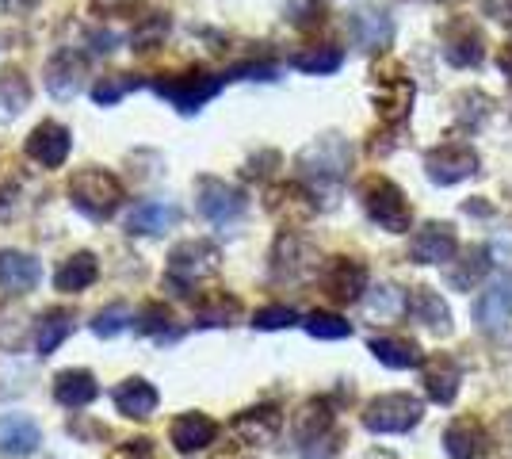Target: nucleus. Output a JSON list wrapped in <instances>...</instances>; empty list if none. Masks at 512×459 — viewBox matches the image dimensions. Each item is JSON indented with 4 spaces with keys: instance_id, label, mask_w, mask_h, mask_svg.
I'll return each mask as SVG.
<instances>
[{
    "instance_id": "nucleus-35",
    "label": "nucleus",
    "mask_w": 512,
    "mask_h": 459,
    "mask_svg": "<svg viewBox=\"0 0 512 459\" xmlns=\"http://www.w3.org/2000/svg\"><path fill=\"white\" fill-rule=\"evenodd\" d=\"M302 326H306L310 337H318V341H344V337L352 333V326L344 322L341 314H325V310H314Z\"/></svg>"
},
{
    "instance_id": "nucleus-16",
    "label": "nucleus",
    "mask_w": 512,
    "mask_h": 459,
    "mask_svg": "<svg viewBox=\"0 0 512 459\" xmlns=\"http://www.w3.org/2000/svg\"><path fill=\"white\" fill-rule=\"evenodd\" d=\"M329 425H333L329 402H325V398H310V402H302L299 406V414H295V421H291V433H295L302 452H314V444L325 440Z\"/></svg>"
},
{
    "instance_id": "nucleus-34",
    "label": "nucleus",
    "mask_w": 512,
    "mask_h": 459,
    "mask_svg": "<svg viewBox=\"0 0 512 459\" xmlns=\"http://www.w3.org/2000/svg\"><path fill=\"white\" fill-rule=\"evenodd\" d=\"M69 329H73V318L65 310H50L43 322H39V329H35V349L43 352V356H50L69 337Z\"/></svg>"
},
{
    "instance_id": "nucleus-33",
    "label": "nucleus",
    "mask_w": 512,
    "mask_h": 459,
    "mask_svg": "<svg viewBox=\"0 0 512 459\" xmlns=\"http://www.w3.org/2000/svg\"><path fill=\"white\" fill-rule=\"evenodd\" d=\"M31 104V85L20 69H4L0 73V111L4 115H20Z\"/></svg>"
},
{
    "instance_id": "nucleus-23",
    "label": "nucleus",
    "mask_w": 512,
    "mask_h": 459,
    "mask_svg": "<svg viewBox=\"0 0 512 459\" xmlns=\"http://www.w3.org/2000/svg\"><path fill=\"white\" fill-rule=\"evenodd\" d=\"M279 425H283V417H279L276 406H256V410L237 414L234 437L241 440V444H268V440L279 433Z\"/></svg>"
},
{
    "instance_id": "nucleus-42",
    "label": "nucleus",
    "mask_w": 512,
    "mask_h": 459,
    "mask_svg": "<svg viewBox=\"0 0 512 459\" xmlns=\"http://www.w3.org/2000/svg\"><path fill=\"white\" fill-rule=\"evenodd\" d=\"M276 66H237L230 69V77L226 81H276Z\"/></svg>"
},
{
    "instance_id": "nucleus-26",
    "label": "nucleus",
    "mask_w": 512,
    "mask_h": 459,
    "mask_svg": "<svg viewBox=\"0 0 512 459\" xmlns=\"http://www.w3.org/2000/svg\"><path fill=\"white\" fill-rule=\"evenodd\" d=\"M409 310H413V318H417L425 329H432V333H451V310L436 291L417 287L413 299H409Z\"/></svg>"
},
{
    "instance_id": "nucleus-31",
    "label": "nucleus",
    "mask_w": 512,
    "mask_h": 459,
    "mask_svg": "<svg viewBox=\"0 0 512 459\" xmlns=\"http://www.w3.org/2000/svg\"><path fill=\"white\" fill-rule=\"evenodd\" d=\"M291 66L302 73H314V77H325V73H337L344 66V54L337 46H306L291 58Z\"/></svg>"
},
{
    "instance_id": "nucleus-17",
    "label": "nucleus",
    "mask_w": 512,
    "mask_h": 459,
    "mask_svg": "<svg viewBox=\"0 0 512 459\" xmlns=\"http://www.w3.org/2000/svg\"><path fill=\"white\" fill-rule=\"evenodd\" d=\"M486 429L474 421V417H455L448 429H444V452L451 459H482L486 456Z\"/></svg>"
},
{
    "instance_id": "nucleus-4",
    "label": "nucleus",
    "mask_w": 512,
    "mask_h": 459,
    "mask_svg": "<svg viewBox=\"0 0 512 459\" xmlns=\"http://www.w3.org/2000/svg\"><path fill=\"white\" fill-rule=\"evenodd\" d=\"M425 173L432 184H440V188H451V184H463L467 176L478 173V153L470 142L463 138H448V142H440L436 150L425 153Z\"/></svg>"
},
{
    "instance_id": "nucleus-30",
    "label": "nucleus",
    "mask_w": 512,
    "mask_h": 459,
    "mask_svg": "<svg viewBox=\"0 0 512 459\" xmlns=\"http://www.w3.org/2000/svg\"><path fill=\"white\" fill-rule=\"evenodd\" d=\"M371 352H375V360H379V364L394 368V372L417 368V364L425 360L413 341H398V337H375V341H371Z\"/></svg>"
},
{
    "instance_id": "nucleus-27",
    "label": "nucleus",
    "mask_w": 512,
    "mask_h": 459,
    "mask_svg": "<svg viewBox=\"0 0 512 459\" xmlns=\"http://www.w3.org/2000/svg\"><path fill=\"white\" fill-rule=\"evenodd\" d=\"M486 272H490V253L474 245V249H463V253H459V261L448 264L444 276H448V284L455 287V291H470Z\"/></svg>"
},
{
    "instance_id": "nucleus-41",
    "label": "nucleus",
    "mask_w": 512,
    "mask_h": 459,
    "mask_svg": "<svg viewBox=\"0 0 512 459\" xmlns=\"http://www.w3.org/2000/svg\"><path fill=\"white\" fill-rule=\"evenodd\" d=\"M165 31H169V20H165V16H153L142 31H134V39H130V43H134V50H150Z\"/></svg>"
},
{
    "instance_id": "nucleus-32",
    "label": "nucleus",
    "mask_w": 512,
    "mask_h": 459,
    "mask_svg": "<svg viewBox=\"0 0 512 459\" xmlns=\"http://www.w3.org/2000/svg\"><path fill=\"white\" fill-rule=\"evenodd\" d=\"M363 310H367V318H371V322H394V318L406 310V295H402L394 284H383L367 295Z\"/></svg>"
},
{
    "instance_id": "nucleus-29",
    "label": "nucleus",
    "mask_w": 512,
    "mask_h": 459,
    "mask_svg": "<svg viewBox=\"0 0 512 459\" xmlns=\"http://www.w3.org/2000/svg\"><path fill=\"white\" fill-rule=\"evenodd\" d=\"M96 394H100V387H96V379L88 372H73V368H69V372H58V379H54V398H58L62 406H73V410H77V406H88Z\"/></svg>"
},
{
    "instance_id": "nucleus-8",
    "label": "nucleus",
    "mask_w": 512,
    "mask_h": 459,
    "mask_svg": "<svg viewBox=\"0 0 512 459\" xmlns=\"http://www.w3.org/2000/svg\"><path fill=\"white\" fill-rule=\"evenodd\" d=\"M195 207H199V215L207 222L226 226V222H234L245 215V196L237 192L234 184H226V180L203 176L199 188H195Z\"/></svg>"
},
{
    "instance_id": "nucleus-19",
    "label": "nucleus",
    "mask_w": 512,
    "mask_h": 459,
    "mask_svg": "<svg viewBox=\"0 0 512 459\" xmlns=\"http://www.w3.org/2000/svg\"><path fill=\"white\" fill-rule=\"evenodd\" d=\"M176 219H180L176 203H169V199H146V203H138V207L130 211L127 234H138V238H153V234H165V230H169Z\"/></svg>"
},
{
    "instance_id": "nucleus-44",
    "label": "nucleus",
    "mask_w": 512,
    "mask_h": 459,
    "mask_svg": "<svg viewBox=\"0 0 512 459\" xmlns=\"http://www.w3.org/2000/svg\"><path fill=\"white\" fill-rule=\"evenodd\" d=\"M35 4H39V0H4V8H8V12H31Z\"/></svg>"
},
{
    "instance_id": "nucleus-3",
    "label": "nucleus",
    "mask_w": 512,
    "mask_h": 459,
    "mask_svg": "<svg viewBox=\"0 0 512 459\" xmlns=\"http://www.w3.org/2000/svg\"><path fill=\"white\" fill-rule=\"evenodd\" d=\"M360 196H363V211H367V219L375 222L379 230H386V234H406L409 226H413L409 199L394 180H386V176H371V180H363Z\"/></svg>"
},
{
    "instance_id": "nucleus-12",
    "label": "nucleus",
    "mask_w": 512,
    "mask_h": 459,
    "mask_svg": "<svg viewBox=\"0 0 512 459\" xmlns=\"http://www.w3.org/2000/svg\"><path fill=\"white\" fill-rule=\"evenodd\" d=\"M321 287L337 303H356L367 291V268L360 261H352V257H333L321 272Z\"/></svg>"
},
{
    "instance_id": "nucleus-11",
    "label": "nucleus",
    "mask_w": 512,
    "mask_h": 459,
    "mask_svg": "<svg viewBox=\"0 0 512 459\" xmlns=\"http://www.w3.org/2000/svg\"><path fill=\"white\" fill-rule=\"evenodd\" d=\"M459 253V234L451 222H425L409 245V257L417 264H451Z\"/></svg>"
},
{
    "instance_id": "nucleus-25",
    "label": "nucleus",
    "mask_w": 512,
    "mask_h": 459,
    "mask_svg": "<svg viewBox=\"0 0 512 459\" xmlns=\"http://www.w3.org/2000/svg\"><path fill=\"white\" fill-rule=\"evenodd\" d=\"M115 410L123 417H150L153 410H157V391H153L146 379H127V383H119L115 387Z\"/></svg>"
},
{
    "instance_id": "nucleus-13",
    "label": "nucleus",
    "mask_w": 512,
    "mask_h": 459,
    "mask_svg": "<svg viewBox=\"0 0 512 459\" xmlns=\"http://www.w3.org/2000/svg\"><path fill=\"white\" fill-rule=\"evenodd\" d=\"M69 146H73V134L65 131L62 123H39L31 138H27V157L43 169H62L65 157H69Z\"/></svg>"
},
{
    "instance_id": "nucleus-36",
    "label": "nucleus",
    "mask_w": 512,
    "mask_h": 459,
    "mask_svg": "<svg viewBox=\"0 0 512 459\" xmlns=\"http://www.w3.org/2000/svg\"><path fill=\"white\" fill-rule=\"evenodd\" d=\"M127 322H130V310L123 303H115L92 318V329H96V337H115V333L127 329Z\"/></svg>"
},
{
    "instance_id": "nucleus-7",
    "label": "nucleus",
    "mask_w": 512,
    "mask_h": 459,
    "mask_svg": "<svg viewBox=\"0 0 512 459\" xmlns=\"http://www.w3.org/2000/svg\"><path fill=\"white\" fill-rule=\"evenodd\" d=\"M512 318V272H493L486 291L474 303V326L497 337Z\"/></svg>"
},
{
    "instance_id": "nucleus-15",
    "label": "nucleus",
    "mask_w": 512,
    "mask_h": 459,
    "mask_svg": "<svg viewBox=\"0 0 512 459\" xmlns=\"http://www.w3.org/2000/svg\"><path fill=\"white\" fill-rule=\"evenodd\" d=\"M482 31L474 27L470 20H451L444 27V58H448L451 66L459 69H470L482 62Z\"/></svg>"
},
{
    "instance_id": "nucleus-14",
    "label": "nucleus",
    "mask_w": 512,
    "mask_h": 459,
    "mask_svg": "<svg viewBox=\"0 0 512 459\" xmlns=\"http://www.w3.org/2000/svg\"><path fill=\"white\" fill-rule=\"evenodd\" d=\"M43 81H46V92H50L54 100H73V96L85 88V58L73 54V50L54 54L50 66H46Z\"/></svg>"
},
{
    "instance_id": "nucleus-40",
    "label": "nucleus",
    "mask_w": 512,
    "mask_h": 459,
    "mask_svg": "<svg viewBox=\"0 0 512 459\" xmlns=\"http://www.w3.org/2000/svg\"><path fill=\"white\" fill-rule=\"evenodd\" d=\"M169 322H172V314L165 310V306H146L142 310V318H138V329L142 333H169Z\"/></svg>"
},
{
    "instance_id": "nucleus-2",
    "label": "nucleus",
    "mask_w": 512,
    "mask_h": 459,
    "mask_svg": "<svg viewBox=\"0 0 512 459\" xmlns=\"http://www.w3.org/2000/svg\"><path fill=\"white\" fill-rule=\"evenodd\" d=\"M69 199L88 219H111L119 211V203H123V184H119V176H111L107 169H96V165L77 169L73 180H69Z\"/></svg>"
},
{
    "instance_id": "nucleus-43",
    "label": "nucleus",
    "mask_w": 512,
    "mask_h": 459,
    "mask_svg": "<svg viewBox=\"0 0 512 459\" xmlns=\"http://www.w3.org/2000/svg\"><path fill=\"white\" fill-rule=\"evenodd\" d=\"M482 12H486L493 23L512 27V0H482Z\"/></svg>"
},
{
    "instance_id": "nucleus-39",
    "label": "nucleus",
    "mask_w": 512,
    "mask_h": 459,
    "mask_svg": "<svg viewBox=\"0 0 512 459\" xmlns=\"http://www.w3.org/2000/svg\"><path fill=\"white\" fill-rule=\"evenodd\" d=\"M130 88H134L130 77H104L100 85L92 88V100H96V104H104V108H111L115 100H123V96H127Z\"/></svg>"
},
{
    "instance_id": "nucleus-18",
    "label": "nucleus",
    "mask_w": 512,
    "mask_h": 459,
    "mask_svg": "<svg viewBox=\"0 0 512 459\" xmlns=\"http://www.w3.org/2000/svg\"><path fill=\"white\" fill-rule=\"evenodd\" d=\"M421 379H425L428 398L440 402V406H448V402H455V394H459L463 372H459V364L448 360V356H428V360H421Z\"/></svg>"
},
{
    "instance_id": "nucleus-6",
    "label": "nucleus",
    "mask_w": 512,
    "mask_h": 459,
    "mask_svg": "<svg viewBox=\"0 0 512 459\" xmlns=\"http://www.w3.org/2000/svg\"><path fill=\"white\" fill-rule=\"evenodd\" d=\"M226 77H211V73H180V77H165V81H157V96L161 100H169L176 111H184V115H192L199 111L207 100L218 96V88H222Z\"/></svg>"
},
{
    "instance_id": "nucleus-22",
    "label": "nucleus",
    "mask_w": 512,
    "mask_h": 459,
    "mask_svg": "<svg viewBox=\"0 0 512 459\" xmlns=\"http://www.w3.org/2000/svg\"><path fill=\"white\" fill-rule=\"evenodd\" d=\"M169 437L176 444V452H203L218 437V425L207 414H180L172 421Z\"/></svg>"
},
{
    "instance_id": "nucleus-28",
    "label": "nucleus",
    "mask_w": 512,
    "mask_h": 459,
    "mask_svg": "<svg viewBox=\"0 0 512 459\" xmlns=\"http://www.w3.org/2000/svg\"><path fill=\"white\" fill-rule=\"evenodd\" d=\"M96 276H100V264L92 253H73L69 261L58 268V276H54V287L65 291V295H73V291H85V287L96 284Z\"/></svg>"
},
{
    "instance_id": "nucleus-37",
    "label": "nucleus",
    "mask_w": 512,
    "mask_h": 459,
    "mask_svg": "<svg viewBox=\"0 0 512 459\" xmlns=\"http://www.w3.org/2000/svg\"><path fill=\"white\" fill-rule=\"evenodd\" d=\"M237 314H241L237 299H214V303L203 306L195 318H199V326H230Z\"/></svg>"
},
{
    "instance_id": "nucleus-10",
    "label": "nucleus",
    "mask_w": 512,
    "mask_h": 459,
    "mask_svg": "<svg viewBox=\"0 0 512 459\" xmlns=\"http://www.w3.org/2000/svg\"><path fill=\"white\" fill-rule=\"evenodd\" d=\"M348 31H352V43L360 50L375 54V50H386L394 39V20L379 4H363L356 12H348Z\"/></svg>"
},
{
    "instance_id": "nucleus-24",
    "label": "nucleus",
    "mask_w": 512,
    "mask_h": 459,
    "mask_svg": "<svg viewBox=\"0 0 512 459\" xmlns=\"http://www.w3.org/2000/svg\"><path fill=\"white\" fill-rule=\"evenodd\" d=\"M375 108L386 123H402L413 108V85L406 77H386L383 85L375 88Z\"/></svg>"
},
{
    "instance_id": "nucleus-5",
    "label": "nucleus",
    "mask_w": 512,
    "mask_h": 459,
    "mask_svg": "<svg viewBox=\"0 0 512 459\" xmlns=\"http://www.w3.org/2000/svg\"><path fill=\"white\" fill-rule=\"evenodd\" d=\"M425 414V406L413 394H379L363 406V425L371 433H409Z\"/></svg>"
},
{
    "instance_id": "nucleus-21",
    "label": "nucleus",
    "mask_w": 512,
    "mask_h": 459,
    "mask_svg": "<svg viewBox=\"0 0 512 459\" xmlns=\"http://www.w3.org/2000/svg\"><path fill=\"white\" fill-rule=\"evenodd\" d=\"M35 284H39V261L31 253H20V249H4L0 253V287L27 295Z\"/></svg>"
},
{
    "instance_id": "nucleus-20",
    "label": "nucleus",
    "mask_w": 512,
    "mask_h": 459,
    "mask_svg": "<svg viewBox=\"0 0 512 459\" xmlns=\"http://www.w3.org/2000/svg\"><path fill=\"white\" fill-rule=\"evenodd\" d=\"M43 444V433L31 417L23 414H4L0 417V452L4 456H31Z\"/></svg>"
},
{
    "instance_id": "nucleus-38",
    "label": "nucleus",
    "mask_w": 512,
    "mask_h": 459,
    "mask_svg": "<svg viewBox=\"0 0 512 459\" xmlns=\"http://www.w3.org/2000/svg\"><path fill=\"white\" fill-rule=\"evenodd\" d=\"M299 322V314L291 310V306H264V310H256L253 314V326L256 329H287Z\"/></svg>"
},
{
    "instance_id": "nucleus-45",
    "label": "nucleus",
    "mask_w": 512,
    "mask_h": 459,
    "mask_svg": "<svg viewBox=\"0 0 512 459\" xmlns=\"http://www.w3.org/2000/svg\"><path fill=\"white\" fill-rule=\"evenodd\" d=\"M501 73H505V77L512 81V43L501 50Z\"/></svg>"
},
{
    "instance_id": "nucleus-9",
    "label": "nucleus",
    "mask_w": 512,
    "mask_h": 459,
    "mask_svg": "<svg viewBox=\"0 0 512 459\" xmlns=\"http://www.w3.org/2000/svg\"><path fill=\"white\" fill-rule=\"evenodd\" d=\"M214 268H218V249H214L211 241H184V245L172 249L169 280L188 287V284H199L203 276H211Z\"/></svg>"
},
{
    "instance_id": "nucleus-1",
    "label": "nucleus",
    "mask_w": 512,
    "mask_h": 459,
    "mask_svg": "<svg viewBox=\"0 0 512 459\" xmlns=\"http://www.w3.org/2000/svg\"><path fill=\"white\" fill-rule=\"evenodd\" d=\"M295 169L306 184H314V192H333V188H341V180L352 169V146L341 134H321L318 142H310L299 153Z\"/></svg>"
},
{
    "instance_id": "nucleus-46",
    "label": "nucleus",
    "mask_w": 512,
    "mask_h": 459,
    "mask_svg": "<svg viewBox=\"0 0 512 459\" xmlns=\"http://www.w3.org/2000/svg\"><path fill=\"white\" fill-rule=\"evenodd\" d=\"M501 429H505V437L512 440V410H509V414H505V417H501Z\"/></svg>"
}]
</instances>
